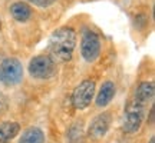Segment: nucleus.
Segmentation results:
<instances>
[{"label":"nucleus","instance_id":"f8f14e48","mask_svg":"<svg viewBox=\"0 0 155 143\" xmlns=\"http://www.w3.org/2000/svg\"><path fill=\"white\" fill-rule=\"evenodd\" d=\"M19 143H45L43 130L39 127H28L19 139Z\"/></svg>","mask_w":155,"mask_h":143},{"label":"nucleus","instance_id":"0eeeda50","mask_svg":"<svg viewBox=\"0 0 155 143\" xmlns=\"http://www.w3.org/2000/svg\"><path fill=\"white\" fill-rule=\"evenodd\" d=\"M111 115L109 113H101L95 117L94 120L91 122V126H89V130H88V136L94 140H98V139H102L105 136L109 127H111Z\"/></svg>","mask_w":155,"mask_h":143},{"label":"nucleus","instance_id":"f03ea898","mask_svg":"<svg viewBox=\"0 0 155 143\" xmlns=\"http://www.w3.org/2000/svg\"><path fill=\"white\" fill-rule=\"evenodd\" d=\"M145 115V105L137 102L135 99L128 102L125 107V115H124V125L122 129L127 133H135L139 130V127L144 122Z\"/></svg>","mask_w":155,"mask_h":143},{"label":"nucleus","instance_id":"f3484780","mask_svg":"<svg viewBox=\"0 0 155 143\" xmlns=\"http://www.w3.org/2000/svg\"><path fill=\"white\" fill-rule=\"evenodd\" d=\"M0 29H2V22H0Z\"/></svg>","mask_w":155,"mask_h":143},{"label":"nucleus","instance_id":"dca6fc26","mask_svg":"<svg viewBox=\"0 0 155 143\" xmlns=\"http://www.w3.org/2000/svg\"><path fill=\"white\" fill-rule=\"evenodd\" d=\"M150 143H155V138H154V136L150 139Z\"/></svg>","mask_w":155,"mask_h":143},{"label":"nucleus","instance_id":"9d476101","mask_svg":"<svg viewBox=\"0 0 155 143\" xmlns=\"http://www.w3.org/2000/svg\"><path fill=\"white\" fill-rule=\"evenodd\" d=\"M154 93H155V89H154V83L152 82H142L139 83V86L137 87V92H135V97L134 99L142 103V105H147L148 102L154 99Z\"/></svg>","mask_w":155,"mask_h":143},{"label":"nucleus","instance_id":"20e7f679","mask_svg":"<svg viewBox=\"0 0 155 143\" xmlns=\"http://www.w3.org/2000/svg\"><path fill=\"white\" fill-rule=\"evenodd\" d=\"M95 94V82L91 79L82 80V82L78 84L75 90L72 93V103L75 106V109L78 110H83L86 109L91 102L94 99Z\"/></svg>","mask_w":155,"mask_h":143},{"label":"nucleus","instance_id":"6e6552de","mask_svg":"<svg viewBox=\"0 0 155 143\" xmlns=\"http://www.w3.org/2000/svg\"><path fill=\"white\" fill-rule=\"evenodd\" d=\"M115 92H116V89H115L114 82H111V80L104 82L99 89V92H98V94H96V100H95L96 106H98V107H105V106H108L112 102V99H114Z\"/></svg>","mask_w":155,"mask_h":143},{"label":"nucleus","instance_id":"ddd939ff","mask_svg":"<svg viewBox=\"0 0 155 143\" xmlns=\"http://www.w3.org/2000/svg\"><path fill=\"white\" fill-rule=\"evenodd\" d=\"M66 140L68 143H85V132H83V126L81 122H75L69 127Z\"/></svg>","mask_w":155,"mask_h":143},{"label":"nucleus","instance_id":"2eb2a0df","mask_svg":"<svg viewBox=\"0 0 155 143\" xmlns=\"http://www.w3.org/2000/svg\"><path fill=\"white\" fill-rule=\"evenodd\" d=\"M6 109H7V97L0 92V115H2Z\"/></svg>","mask_w":155,"mask_h":143},{"label":"nucleus","instance_id":"f257e3e1","mask_svg":"<svg viewBox=\"0 0 155 143\" xmlns=\"http://www.w3.org/2000/svg\"><path fill=\"white\" fill-rule=\"evenodd\" d=\"M76 47V32L75 29L63 26L52 33L48 44V56L53 63H66L72 59Z\"/></svg>","mask_w":155,"mask_h":143},{"label":"nucleus","instance_id":"7ed1b4c3","mask_svg":"<svg viewBox=\"0 0 155 143\" xmlns=\"http://www.w3.org/2000/svg\"><path fill=\"white\" fill-rule=\"evenodd\" d=\"M23 79L22 63L15 57H7L0 63V82L6 86L19 84Z\"/></svg>","mask_w":155,"mask_h":143},{"label":"nucleus","instance_id":"9b49d317","mask_svg":"<svg viewBox=\"0 0 155 143\" xmlns=\"http://www.w3.org/2000/svg\"><path fill=\"white\" fill-rule=\"evenodd\" d=\"M10 13L15 20H17V22H20V23H25V22H28L29 19H30V16H32V9L25 2H16V3H13L10 6Z\"/></svg>","mask_w":155,"mask_h":143},{"label":"nucleus","instance_id":"4468645a","mask_svg":"<svg viewBox=\"0 0 155 143\" xmlns=\"http://www.w3.org/2000/svg\"><path fill=\"white\" fill-rule=\"evenodd\" d=\"M26 2L38 6V7H49V6H52L55 3L56 0H26Z\"/></svg>","mask_w":155,"mask_h":143},{"label":"nucleus","instance_id":"423d86ee","mask_svg":"<svg viewBox=\"0 0 155 143\" xmlns=\"http://www.w3.org/2000/svg\"><path fill=\"white\" fill-rule=\"evenodd\" d=\"M55 66L48 55H40L29 62V73L35 79H49L55 73Z\"/></svg>","mask_w":155,"mask_h":143},{"label":"nucleus","instance_id":"39448f33","mask_svg":"<svg viewBox=\"0 0 155 143\" xmlns=\"http://www.w3.org/2000/svg\"><path fill=\"white\" fill-rule=\"evenodd\" d=\"M81 53L82 57L86 62L92 63L95 62L101 55V39L99 36L92 32V30H86L82 34V40H81Z\"/></svg>","mask_w":155,"mask_h":143},{"label":"nucleus","instance_id":"1a4fd4ad","mask_svg":"<svg viewBox=\"0 0 155 143\" xmlns=\"http://www.w3.org/2000/svg\"><path fill=\"white\" fill-rule=\"evenodd\" d=\"M20 132L17 122H2L0 123V143H10Z\"/></svg>","mask_w":155,"mask_h":143}]
</instances>
